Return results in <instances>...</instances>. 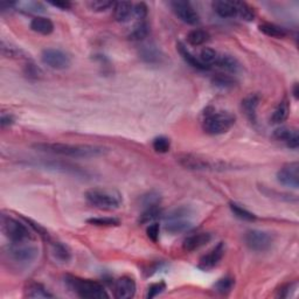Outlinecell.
Listing matches in <instances>:
<instances>
[{"mask_svg": "<svg viewBox=\"0 0 299 299\" xmlns=\"http://www.w3.org/2000/svg\"><path fill=\"white\" fill-rule=\"evenodd\" d=\"M34 147L41 152L70 158H95L107 152V149L94 145H75L65 143H41Z\"/></svg>", "mask_w": 299, "mask_h": 299, "instance_id": "obj_1", "label": "cell"}, {"mask_svg": "<svg viewBox=\"0 0 299 299\" xmlns=\"http://www.w3.org/2000/svg\"><path fill=\"white\" fill-rule=\"evenodd\" d=\"M66 283L74 293L81 298L86 299H105L109 298V294L105 291L104 286L96 280L83 279L80 277L67 276Z\"/></svg>", "mask_w": 299, "mask_h": 299, "instance_id": "obj_2", "label": "cell"}, {"mask_svg": "<svg viewBox=\"0 0 299 299\" xmlns=\"http://www.w3.org/2000/svg\"><path fill=\"white\" fill-rule=\"evenodd\" d=\"M86 200L95 208L103 210L117 209L122 205V196L118 192L108 188H91L86 192Z\"/></svg>", "mask_w": 299, "mask_h": 299, "instance_id": "obj_3", "label": "cell"}, {"mask_svg": "<svg viewBox=\"0 0 299 299\" xmlns=\"http://www.w3.org/2000/svg\"><path fill=\"white\" fill-rule=\"evenodd\" d=\"M235 124V116L227 111L207 112L202 122V128L208 135H223Z\"/></svg>", "mask_w": 299, "mask_h": 299, "instance_id": "obj_4", "label": "cell"}, {"mask_svg": "<svg viewBox=\"0 0 299 299\" xmlns=\"http://www.w3.org/2000/svg\"><path fill=\"white\" fill-rule=\"evenodd\" d=\"M27 242L12 243L7 250V257L13 263L19 265H27L33 263L39 256V249Z\"/></svg>", "mask_w": 299, "mask_h": 299, "instance_id": "obj_5", "label": "cell"}, {"mask_svg": "<svg viewBox=\"0 0 299 299\" xmlns=\"http://www.w3.org/2000/svg\"><path fill=\"white\" fill-rule=\"evenodd\" d=\"M2 228L5 236L12 242V243H19V242H27L32 240V234L28 230L26 224L21 223L13 217L3 216L2 217Z\"/></svg>", "mask_w": 299, "mask_h": 299, "instance_id": "obj_6", "label": "cell"}, {"mask_svg": "<svg viewBox=\"0 0 299 299\" xmlns=\"http://www.w3.org/2000/svg\"><path fill=\"white\" fill-rule=\"evenodd\" d=\"M189 212L186 207L174 209L170 215L166 217V223H165V229L170 234H180L185 233L192 227V222L189 221Z\"/></svg>", "mask_w": 299, "mask_h": 299, "instance_id": "obj_7", "label": "cell"}, {"mask_svg": "<svg viewBox=\"0 0 299 299\" xmlns=\"http://www.w3.org/2000/svg\"><path fill=\"white\" fill-rule=\"evenodd\" d=\"M244 242L250 250L266 251L271 248L273 237L270 233L262 230H249L244 235Z\"/></svg>", "mask_w": 299, "mask_h": 299, "instance_id": "obj_8", "label": "cell"}, {"mask_svg": "<svg viewBox=\"0 0 299 299\" xmlns=\"http://www.w3.org/2000/svg\"><path fill=\"white\" fill-rule=\"evenodd\" d=\"M42 62L49 68L56 70H63L69 68L72 65V59L66 52L56 48H48L42 52Z\"/></svg>", "mask_w": 299, "mask_h": 299, "instance_id": "obj_9", "label": "cell"}, {"mask_svg": "<svg viewBox=\"0 0 299 299\" xmlns=\"http://www.w3.org/2000/svg\"><path fill=\"white\" fill-rule=\"evenodd\" d=\"M170 5L179 19L188 25H196L200 23V17L194 7L188 2H171Z\"/></svg>", "mask_w": 299, "mask_h": 299, "instance_id": "obj_10", "label": "cell"}, {"mask_svg": "<svg viewBox=\"0 0 299 299\" xmlns=\"http://www.w3.org/2000/svg\"><path fill=\"white\" fill-rule=\"evenodd\" d=\"M177 160L179 165L186 168V170L205 171V170H212V168L215 167V165H214L210 160L191 153L180 154V156L177 158Z\"/></svg>", "mask_w": 299, "mask_h": 299, "instance_id": "obj_11", "label": "cell"}, {"mask_svg": "<svg viewBox=\"0 0 299 299\" xmlns=\"http://www.w3.org/2000/svg\"><path fill=\"white\" fill-rule=\"evenodd\" d=\"M277 180L291 188L299 187V165L297 161L289 163L280 168L277 173Z\"/></svg>", "mask_w": 299, "mask_h": 299, "instance_id": "obj_12", "label": "cell"}, {"mask_svg": "<svg viewBox=\"0 0 299 299\" xmlns=\"http://www.w3.org/2000/svg\"><path fill=\"white\" fill-rule=\"evenodd\" d=\"M224 252H226V245H224L222 242H220V243L215 245L208 254L202 256V258L200 259L199 268L203 270V271H208V270L215 268L220 263L221 259H222Z\"/></svg>", "mask_w": 299, "mask_h": 299, "instance_id": "obj_13", "label": "cell"}, {"mask_svg": "<svg viewBox=\"0 0 299 299\" xmlns=\"http://www.w3.org/2000/svg\"><path fill=\"white\" fill-rule=\"evenodd\" d=\"M136 293V283L131 277L124 276L116 280L115 297L118 299L132 298Z\"/></svg>", "mask_w": 299, "mask_h": 299, "instance_id": "obj_14", "label": "cell"}, {"mask_svg": "<svg viewBox=\"0 0 299 299\" xmlns=\"http://www.w3.org/2000/svg\"><path fill=\"white\" fill-rule=\"evenodd\" d=\"M212 240V235L209 233H196L193 235H189L188 237L185 238L184 243H182V248L185 251L192 252L200 249L203 245L209 243V241Z\"/></svg>", "mask_w": 299, "mask_h": 299, "instance_id": "obj_15", "label": "cell"}, {"mask_svg": "<svg viewBox=\"0 0 299 299\" xmlns=\"http://www.w3.org/2000/svg\"><path fill=\"white\" fill-rule=\"evenodd\" d=\"M273 137L277 140H280V142H284L290 149L296 150L299 146V136L298 131L293 129L289 128H279L276 129L275 132H273Z\"/></svg>", "mask_w": 299, "mask_h": 299, "instance_id": "obj_16", "label": "cell"}, {"mask_svg": "<svg viewBox=\"0 0 299 299\" xmlns=\"http://www.w3.org/2000/svg\"><path fill=\"white\" fill-rule=\"evenodd\" d=\"M214 67H217V68L224 70V72H228V73H237L241 70V65L240 62L237 61L236 58H234V56H231L229 54H220L217 55V59H216V62H215V66Z\"/></svg>", "mask_w": 299, "mask_h": 299, "instance_id": "obj_17", "label": "cell"}, {"mask_svg": "<svg viewBox=\"0 0 299 299\" xmlns=\"http://www.w3.org/2000/svg\"><path fill=\"white\" fill-rule=\"evenodd\" d=\"M114 9V18L118 23H126L133 16V5L131 3H116Z\"/></svg>", "mask_w": 299, "mask_h": 299, "instance_id": "obj_18", "label": "cell"}, {"mask_svg": "<svg viewBox=\"0 0 299 299\" xmlns=\"http://www.w3.org/2000/svg\"><path fill=\"white\" fill-rule=\"evenodd\" d=\"M177 49H178L179 54L181 55V58L184 59L189 66H192L193 68L199 69V70H208L209 69L208 67H206L205 65H203V63L201 62V60H200L199 58H196L195 55H193L184 44H181V42H178Z\"/></svg>", "mask_w": 299, "mask_h": 299, "instance_id": "obj_19", "label": "cell"}, {"mask_svg": "<svg viewBox=\"0 0 299 299\" xmlns=\"http://www.w3.org/2000/svg\"><path fill=\"white\" fill-rule=\"evenodd\" d=\"M259 101H261V97H259L257 94L248 95V96L242 101L243 111L251 122H256V110H257Z\"/></svg>", "mask_w": 299, "mask_h": 299, "instance_id": "obj_20", "label": "cell"}, {"mask_svg": "<svg viewBox=\"0 0 299 299\" xmlns=\"http://www.w3.org/2000/svg\"><path fill=\"white\" fill-rule=\"evenodd\" d=\"M214 12L221 18H233L236 17V9L234 2H226V0H216L212 4Z\"/></svg>", "mask_w": 299, "mask_h": 299, "instance_id": "obj_21", "label": "cell"}, {"mask_svg": "<svg viewBox=\"0 0 299 299\" xmlns=\"http://www.w3.org/2000/svg\"><path fill=\"white\" fill-rule=\"evenodd\" d=\"M31 28L32 31L37 32L42 35H49L54 31V24L52 23L51 19L45 17H35L31 21Z\"/></svg>", "mask_w": 299, "mask_h": 299, "instance_id": "obj_22", "label": "cell"}, {"mask_svg": "<svg viewBox=\"0 0 299 299\" xmlns=\"http://www.w3.org/2000/svg\"><path fill=\"white\" fill-rule=\"evenodd\" d=\"M289 112H290L289 103H287L286 101H282L278 105H277L275 110H273L270 121H271L272 124H282V123L285 122L287 117H289Z\"/></svg>", "mask_w": 299, "mask_h": 299, "instance_id": "obj_23", "label": "cell"}, {"mask_svg": "<svg viewBox=\"0 0 299 299\" xmlns=\"http://www.w3.org/2000/svg\"><path fill=\"white\" fill-rule=\"evenodd\" d=\"M258 28L263 34L268 35V37H271V38L280 39V38H285L287 35V32L285 31V28L280 27L278 25H275V24L264 23L259 25Z\"/></svg>", "mask_w": 299, "mask_h": 299, "instance_id": "obj_24", "label": "cell"}, {"mask_svg": "<svg viewBox=\"0 0 299 299\" xmlns=\"http://www.w3.org/2000/svg\"><path fill=\"white\" fill-rule=\"evenodd\" d=\"M26 297L28 298H53V294L49 293L47 289L40 283L28 284L26 289Z\"/></svg>", "mask_w": 299, "mask_h": 299, "instance_id": "obj_25", "label": "cell"}, {"mask_svg": "<svg viewBox=\"0 0 299 299\" xmlns=\"http://www.w3.org/2000/svg\"><path fill=\"white\" fill-rule=\"evenodd\" d=\"M52 252L54 257L60 262L67 263L72 258V252H70L69 248L66 244L61 243V242H55V243L52 244Z\"/></svg>", "mask_w": 299, "mask_h": 299, "instance_id": "obj_26", "label": "cell"}, {"mask_svg": "<svg viewBox=\"0 0 299 299\" xmlns=\"http://www.w3.org/2000/svg\"><path fill=\"white\" fill-rule=\"evenodd\" d=\"M209 40V34L203 30H193L187 34V42L189 45L201 46Z\"/></svg>", "mask_w": 299, "mask_h": 299, "instance_id": "obj_27", "label": "cell"}, {"mask_svg": "<svg viewBox=\"0 0 299 299\" xmlns=\"http://www.w3.org/2000/svg\"><path fill=\"white\" fill-rule=\"evenodd\" d=\"M235 9H236V16L245 21H251L255 18L254 9H251L247 3L244 2H234Z\"/></svg>", "mask_w": 299, "mask_h": 299, "instance_id": "obj_28", "label": "cell"}, {"mask_svg": "<svg viewBox=\"0 0 299 299\" xmlns=\"http://www.w3.org/2000/svg\"><path fill=\"white\" fill-rule=\"evenodd\" d=\"M150 27L145 21H139L133 28L131 33L129 34V39L132 41H140L143 39H145L149 35Z\"/></svg>", "mask_w": 299, "mask_h": 299, "instance_id": "obj_29", "label": "cell"}, {"mask_svg": "<svg viewBox=\"0 0 299 299\" xmlns=\"http://www.w3.org/2000/svg\"><path fill=\"white\" fill-rule=\"evenodd\" d=\"M234 284H235V280L233 277L230 276L222 277V278H220L215 284H214V290L221 294H227L230 292L231 289H233Z\"/></svg>", "mask_w": 299, "mask_h": 299, "instance_id": "obj_30", "label": "cell"}, {"mask_svg": "<svg viewBox=\"0 0 299 299\" xmlns=\"http://www.w3.org/2000/svg\"><path fill=\"white\" fill-rule=\"evenodd\" d=\"M230 209L233 214L236 217H238L240 220H243V221H249V222H251V221H255L256 220V215L255 214H252L251 212H249L248 209H245L242 207L241 205H237V203H230Z\"/></svg>", "mask_w": 299, "mask_h": 299, "instance_id": "obj_31", "label": "cell"}, {"mask_svg": "<svg viewBox=\"0 0 299 299\" xmlns=\"http://www.w3.org/2000/svg\"><path fill=\"white\" fill-rule=\"evenodd\" d=\"M217 55H219V53H217L216 51H214V49L203 48L201 53H200L199 59L201 60V62L203 63V65H205L206 67H208V68L210 69L212 67L215 66Z\"/></svg>", "mask_w": 299, "mask_h": 299, "instance_id": "obj_32", "label": "cell"}, {"mask_svg": "<svg viewBox=\"0 0 299 299\" xmlns=\"http://www.w3.org/2000/svg\"><path fill=\"white\" fill-rule=\"evenodd\" d=\"M161 214V210L159 208V205L158 206H151L147 207V208L144 210V213L139 217V222L142 224L153 222L157 217H159Z\"/></svg>", "mask_w": 299, "mask_h": 299, "instance_id": "obj_33", "label": "cell"}, {"mask_svg": "<svg viewBox=\"0 0 299 299\" xmlns=\"http://www.w3.org/2000/svg\"><path fill=\"white\" fill-rule=\"evenodd\" d=\"M152 146L154 151L158 153H167L171 149V142L167 137L160 136V137H157V138H154Z\"/></svg>", "mask_w": 299, "mask_h": 299, "instance_id": "obj_34", "label": "cell"}, {"mask_svg": "<svg viewBox=\"0 0 299 299\" xmlns=\"http://www.w3.org/2000/svg\"><path fill=\"white\" fill-rule=\"evenodd\" d=\"M16 7H19L21 11L26 13H39L44 11V6L41 3L38 2H23L16 3Z\"/></svg>", "mask_w": 299, "mask_h": 299, "instance_id": "obj_35", "label": "cell"}, {"mask_svg": "<svg viewBox=\"0 0 299 299\" xmlns=\"http://www.w3.org/2000/svg\"><path fill=\"white\" fill-rule=\"evenodd\" d=\"M88 223L94 224V226L100 227H111V226H118L119 220L115 217H93L87 221Z\"/></svg>", "mask_w": 299, "mask_h": 299, "instance_id": "obj_36", "label": "cell"}, {"mask_svg": "<svg viewBox=\"0 0 299 299\" xmlns=\"http://www.w3.org/2000/svg\"><path fill=\"white\" fill-rule=\"evenodd\" d=\"M88 5L95 12H104L109 9H112L115 6V3L108 2V0H93L88 3Z\"/></svg>", "mask_w": 299, "mask_h": 299, "instance_id": "obj_37", "label": "cell"}, {"mask_svg": "<svg viewBox=\"0 0 299 299\" xmlns=\"http://www.w3.org/2000/svg\"><path fill=\"white\" fill-rule=\"evenodd\" d=\"M214 83L215 86L220 88H231L235 86V80L229 75H224V74H217L214 77Z\"/></svg>", "mask_w": 299, "mask_h": 299, "instance_id": "obj_38", "label": "cell"}, {"mask_svg": "<svg viewBox=\"0 0 299 299\" xmlns=\"http://www.w3.org/2000/svg\"><path fill=\"white\" fill-rule=\"evenodd\" d=\"M2 53L4 56L6 58H21L23 55V52L20 51L19 48L14 47V46L6 45L5 41H2Z\"/></svg>", "mask_w": 299, "mask_h": 299, "instance_id": "obj_39", "label": "cell"}, {"mask_svg": "<svg viewBox=\"0 0 299 299\" xmlns=\"http://www.w3.org/2000/svg\"><path fill=\"white\" fill-rule=\"evenodd\" d=\"M147 6L144 3H138L133 5V17L139 21H144L147 16Z\"/></svg>", "mask_w": 299, "mask_h": 299, "instance_id": "obj_40", "label": "cell"}, {"mask_svg": "<svg viewBox=\"0 0 299 299\" xmlns=\"http://www.w3.org/2000/svg\"><path fill=\"white\" fill-rule=\"evenodd\" d=\"M166 289V284L164 282H159V283H154L152 284L149 287V290H147V294H146V298H154L157 297L158 294H160L163 291Z\"/></svg>", "mask_w": 299, "mask_h": 299, "instance_id": "obj_41", "label": "cell"}, {"mask_svg": "<svg viewBox=\"0 0 299 299\" xmlns=\"http://www.w3.org/2000/svg\"><path fill=\"white\" fill-rule=\"evenodd\" d=\"M25 74H26L27 77L34 80H39L40 77H42L41 69L38 68L33 63H28V65H26V67H25Z\"/></svg>", "mask_w": 299, "mask_h": 299, "instance_id": "obj_42", "label": "cell"}, {"mask_svg": "<svg viewBox=\"0 0 299 299\" xmlns=\"http://www.w3.org/2000/svg\"><path fill=\"white\" fill-rule=\"evenodd\" d=\"M24 220L27 222L28 227H31L32 229H33V230L35 231V233H38L39 235H40V236H41L42 238H45V240H49L48 231H46V229H45L44 227H41L40 224L37 223V222H34V221H32V220H30V219H26V217H24Z\"/></svg>", "mask_w": 299, "mask_h": 299, "instance_id": "obj_43", "label": "cell"}, {"mask_svg": "<svg viewBox=\"0 0 299 299\" xmlns=\"http://www.w3.org/2000/svg\"><path fill=\"white\" fill-rule=\"evenodd\" d=\"M159 231H160L159 224L156 223V222L151 223L146 229L147 237H149L150 240H152L153 242H157L158 238H159Z\"/></svg>", "mask_w": 299, "mask_h": 299, "instance_id": "obj_44", "label": "cell"}, {"mask_svg": "<svg viewBox=\"0 0 299 299\" xmlns=\"http://www.w3.org/2000/svg\"><path fill=\"white\" fill-rule=\"evenodd\" d=\"M143 202L144 206H146V208L151 206H158L160 202V195L157 193H150V194L144 196Z\"/></svg>", "mask_w": 299, "mask_h": 299, "instance_id": "obj_45", "label": "cell"}, {"mask_svg": "<svg viewBox=\"0 0 299 299\" xmlns=\"http://www.w3.org/2000/svg\"><path fill=\"white\" fill-rule=\"evenodd\" d=\"M143 58L146 60L147 62H154V61H159L160 56L159 54H158V52L156 51V49L153 48H145L143 51Z\"/></svg>", "mask_w": 299, "mask_h": 299, "instance_id": "obj_46", "label": "cell"}, {"mask_svg": "<svg viewBox=\"0 0 299 299\" xmlns=\"http://www.w3.org/2000/svg\"><path fill=\"white\" fill-rule=\"evenodd\" d=\"M13 122H14V118L10 114L2 115V122H0V124H2L3 128H6V126L12 125Z\"/></svg>", "mask_w": 299, "mask_h": 299, "instance_id": "obj_47", "label": "cell"}, {"mask_svg": "<svg viewBox=\"0 0 299 299\" xmlns=\"http://www.w3.org/2000/svg\"><path fill=\"white\" fill-rule=\"evenodd\" d=\"M52 6H55V7H59V9L61 10H68L70 9V3L68 2H49Z\"/></svg>", "mask_w": 299, "mask_h": 299, "instance_id": "obj_48", "label": "cell"}, {"mask_svg": "<svg viewBox=\"0 0 299 299\" xmlns=\"http://www.w3.org/2000/svg\"><path fill=\"white\" fill-rule=\"evenodd\" d=\"M293 95H294V97L298 98V84L297 83L294 84V87H293Z\"/></svg>", "mask_w": 299, "mask_h": 299, "instance_id": "obj_49", "label": "cell"}]
</instances>
